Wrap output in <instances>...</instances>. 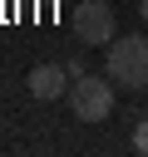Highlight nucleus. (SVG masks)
I'll return each instance as SVG.
<instances>
[{
  "instance_id": "1",
  "label": "nucleus",
  "mask_w": 148,
  "mask_h": 157,
  "mask_svg": "<svg viewBox=\"0 0 148 157\" xmlns=\"http://www.w3.org/2000/svg\"><path fill=\"white\" fill-rule=\"evenodd\" d=\"M104 69L123 88H148V34H123L118 44H109Z\"/></svg>"
},
{
  "instance_id": "2",
  "label": "nucleus",
  "mask_w": 148,
  "mask_h": 157,
  "mask_svg": "<svg viewBox=\"0 0 148 157\" xmlns=\"http://www.w3.org/2000/svg\"><path fill=\"white\" fill-rule=\"evenodd\" d=\"M69 108H74V118L79 123H104L109 113H113V78L104 74H79L74 83H69Z\"/></svg>"
},
{
  "instance_id": "3",
  "label": "nucleus",
  "mask_w": 148,
  "mask_h": 157,
  "mask_svg": "<svg viewBox=\"0 0 148 157\" xmlns=\"http://www.w3.org/2000/svg\"><path fill=\"white\" fill-rule=\"evenodd\" d=\"M74 29H79V44H113V10L104 0H79Z\"/></svg>"
},
{
  "instance_id": "4",
  "label": "nucleus",
  "mask_w": 148,
  "mask_h": 157,
  "mask_svg": "<svg viewBox=\"0 0 148 157\" xmlns=\"http://www.w3.org/2000/svg\"><path fill=\"white\" fill-rule=\"evenodd\" d=\"M30 93L35 98H64L69 93V69L64 64H39V69H30Z\"/></svg>"
},
{
  "instance_id": "5",
  "label": "nucleus",
  "mask_w": 148,
  "mask_h": 157,
  "mask_svg": "<svg viewBox=\"0 0 148 157\" xmlns=\"http://www.w3.org/2000/svg\"><path fill=\"white\" fill-rule=\"evenodd\" d=\"M133 152H143V157H148V118H138V123H133Z\"/></svg>"
},
{
  "instance_id": "6",
  "label": "nucleus",
  "mask_w": 148,
  "mask_h": 157,
  "mask_svg": "<svg viewBox=\"0 0 148 157\" xmlns=\"http://www.w3.org/2000/svg\"><path fill=\"white\" fill-rule=\"evenodd\" d=\"M138 15H143V20H148V0H138Z\"/></svg>"
}]
</instances>
